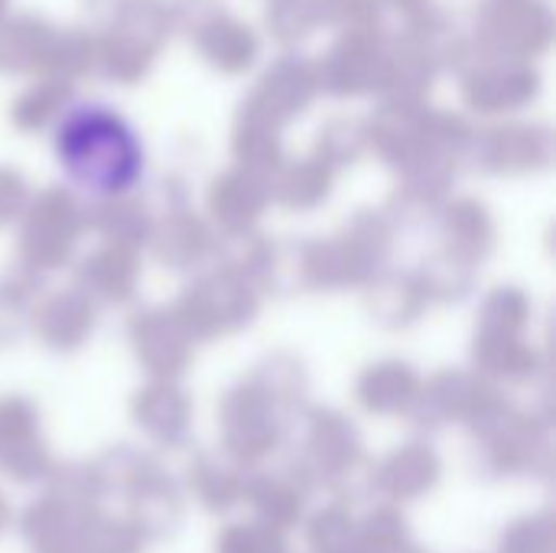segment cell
Here are the masks:
<instances>
[{"label": "cell", "instance_id": "6da1fadb", "mask_svg": "<svg viewBox=\"0 0 556 553\" xmlns=\"http://www.w3.org/2000/svg\"><path fill=\"white\" fill-rule=\"evenodd\" d=\"M62 153L81 179L101 186L124 183L137 163L130 134L108 114L72 117V124L62 134Z\"/></svg>", "mask_w": 556, "mask_h": 553}]
</instances>
